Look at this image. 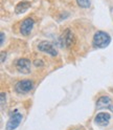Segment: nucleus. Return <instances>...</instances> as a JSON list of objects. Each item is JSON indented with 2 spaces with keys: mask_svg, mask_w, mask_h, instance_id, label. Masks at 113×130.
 <instances>
[{
  "mask_svg": "<svg viewBox=\"0 0 113 130\" xmlns=\"http://www.w3.org/2000/svg\"><path fill=\"white\" fill-rule=\"evenodd\" d=\"M110 42H111V37L106 31L99 30L93 36L92 43L95 48H106L110 44Z\"/></svg>",
  "mask_w": 113,
  "mask_h": 130,
  "instance_id": "1",
  "label": "nucleus"
},
{
  "mask_svg": "<svg viewBox=\"0 0 113 130\" xmlns=\"http://www.w3.org/2000/svg\"><path fill=\"white\" fill-rule=\"evenodd\" d=\"M34 82L31 80H21L15 85V90L18 93H27L34 88Z\"/></svg>",
  "mask_w": 113,
  "mask_h": 130,
  "instance_id": "2",
  "label": "nucleus"
},
{
  "mask_svg": "<svg viewBox=\"0 0 113 130\" xmlns=\"http://www.w3.org/2000/svg\"><path fill=\"white\" fill-rule=\"evenodd\" d=\"M22 118L23 117H22L21 113H19L18 110H15V112L11 116L10 120L7 121L5 129L6 130H15L16 128H17L20 125L21 121H22Z\"/></svg>",
  "mask_w": 113,
  "mask_h": 130,
  "instance_id": "3",
  "label": "nucleus"
},
{
  "mask_svg": "<svg viewBox=\"0 0 113 130\" xmlns=\"http://www.w3.org/2000/svg\"><path fill=\"white\" fill-rule=\"evenodd\" d=\"M30 65L31 64L28 59L21 58V59H18L17 62H16V68H17L18 71L21 72V74L27 75L30 72Z\"/></svg>",
  "mask_w": 113,
  "mask_h": 130,
  "instance_id": "4",
  "label": "nucleus"
},
{
  "mask_svg": "<svg viewBox=\"0 0 113 130\" xmlns=\"http://www.w3.org/2000/svg\"><path fill=\"white\" fill-rule=\"evenodd\" d=\"M34 24H35V21L33 18H26L24 19L20 25V32L21 35L23 36H28L31 30H33V27H34Z\"/></svg>",
  "mask_w": 113,
  "mask_h": 130,
  "instance_id": "5",
  "label": "nucleus"
},
{
  "mask_svg": "<svg viewBox=\"0 0 113 130\" xmlns=\"http://www.w3.org/2000/svg\"><path fill=\"white\" fill-rule=\"evenodd\" d=\"M38 50L42 53H45V54H48L52 57H55L58 55V52H56L55 47L50 43V42H47V41H42L41 43H39L38 45Z\"/></svg>",
  "mask_w": 113,
  "mask_h": 130,
  "instance_id": "6",
  "label": "nucleus"
},
{
  "mask_svg": "<svg viewBox=\"0 0 113 130\" xmlns=\"http://www.w3.org/2000/svg\"><path fill=\"white\" fill-rule=\"evenodd\" d=\"M61 39H62L63 46H65V47H67V48H70L72 45H73L74 37H73V34H72V31H71L69 28H67V29L64 30Z\"/></svg>",
  "mask_w": 113,
  "mask_h": 130,
  "instance_id": "7",
  "label": "nucleus"
},
{
  "mask_svg": "<svg viewBox=\"0 0 113 130\" xmlns=\"http://www.w3.org/2000/svg\"><path fill=\"white\" fill-rule=\"evenodd\" d=\"M110 119H111V116L108 112H99L98 115L95 116L94 123L101 127H105L109 124Z\"/></svg>",
  "mask_w": 113,
  "mask_h": 130,
  "instance_id": "8",
  "label": "nucleus"
},
{
  "mask_svg": "<svg viewBox=\"0 0 113 130\" xmlns=\"http://www.w3.org/2000/svg\"><path fill=\"white\" fill-rule=\"evenodd\" d=\"M111 103V99L107 95H103L96 102V108L98 109H104V108H109Z\"/></svg>",
  "mask_w": 113,
  "mask_h": 130,
  "instance_id": "9",
  "label": "nucleus"
},
{
  "mask_svg": "<svg viewBox=\"0 0 113 130\" xmlns=\"http://www.w3.org/2000/svg\"><path fill=\"white\" fill-rule=\"evenodd\" d=\"M30 7V2L28 1H21L19 2L15 7V13L16 14H23L24 12H26Z\"/></svg>",
  "mask_w": 113,
  "mask_h": 130,
  "instance_id": "10",
  "label": "nucleus"
},
{
  "mask_svg": "<svg viewBox=\"0 0 113 130\" xmlns=\"http://www.w3.org/2000/svg\"><path fill=\"white\" fill-rule=\"evenodd\" d=\"M77 3L80 7L87 9V7L90 6V0H77Z\"/></svg>",
  "mask_w": 113,
  "mask_h": 130,
  "instance_id": "11",
  "label": "nucleus"
},
{
  "mask_svg": "<svg viewBox=\"0 0 113 130\" xmlns=\"http://www.w3.org/2000/svg\"><path fill=\"white\" fill-rule=\"evenodd\" d=\"M0 96H1V107L4 108V103H5V100H6V95H5L4 92H1Z\"/></svg>",
  "mask_w": 113,
  "mask_h": 130,
  "instance_id": "12",
  "label": "nucleus"
},
{
  "mask_svg": "<svg viewBox=\"0 0 113 130\" xmlns=\"http://www.w3.org/2000/svg\"><path fill=\"white\" fill-rule=\"evenodd\" d=\"M0 36H1V45H3V43H4V32H1Z\"/></svg>",
  "mask_w": 113,
  "mask_h": 130,
  "instance_id": "13",
  "label": "nucleus"
},
{
  "mask_svg": "<svg viewBox=\"0 0 113 130\" xmlns=\"http://www.w3.org/2000/svg\"><path fill=\"white\" fill-rule=\"evenodd\" d=\"M4 56H6V54H4V53H1V62H4Z\"/></svg>",
  "mask_w": 113,
  "mask_h": 130,
  "instance_id": "14",
  "label": "nucleus"
},
{
  "mask_svg": "<svg viewBox=\"0 0 113 130\" xmlns=\"http://www.w3.org/2000/svg\"><path fill=\"white\" fill-rule=\"evenodd\" d=\"M43 65V63L41 62V61H35V65H36V66H38V65Z\"/></svg>",
  "mask_w": 113,
  "mask_h": 130,
  "instance_id": "15",
  "label": "nucleus"
},
{
  "mask_svg": "<svg viewBox=\"0 0 113 130\" xmlns=\"http://www.w3.org/2000/svg\"><path fill=\"white\" fill-rule=\"evenodd\" d=\"M109 109H110L111 111H113V106H109Z\"/></svg>",
  "mask_w": 113,
  "mask_h": 130,
  "instance_id": "16",
  "label": "nucleus"
}]
</instances>
